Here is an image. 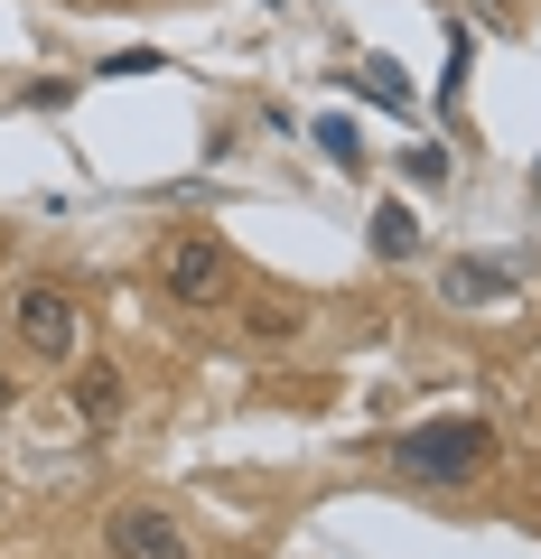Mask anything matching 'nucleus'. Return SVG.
<instances>
[{"instance_id": "3", "label": "nucleus", "mask_w": 541, "mask_h": 559, "mask_svg": "<svg viewBox=\"0 0 541 559\" xmlns=\"http://www.w3.org/2000/svg\"><path fill=\"white\" fill-rule=\"evenodd\" d=\"M10 336H20V355L38 364H75V289H57V280H28L20 299H10Z\"/></svg>"}, {"instance_id": "7", "label": "nucleus", "mask_w": 541, "mask_h": 559, "mask_svg": "<svg viewBox=\"0 0 541 559\" xmlns=\"http://www.w3.org/2000/svg\"><path fill=\"white\" fill-rule=\"evenodd\" d=\"M374 252H383V261H411V252H421V224H411V205H374Z\"/></svg>"}, {"instance_id": "5", "label": "nucleus", "mask_w": 541, "mask_h": 559, "mask_svg": "<svg viewBox=\"0 0 541 559\" xmlns=\"http://www.w3.org/2000/svg\"><path fill=\"white\" fill-rule=\"evenodd\" d=\"M514 289H522V261L514 252H458L448 280H439L448 308H495V299H514Z\"/></svg>"}, {"instance_id": "4", "label": "nucleus", "mask_w": 541, "mask_h": 559, "mask_svg": "<svg viewBox=\"0 0 541 559\" xmlns=\"http://www.w3.org/2000/svg\"><path fill=\"white\" fill-rule=\"evenodd\" d=\"M103 550H113V559H197V550H187V532H178V513H168V503H150V495L113 503Z\"/></svg>"}, {"instance_id": "9", "label": "nucleus", "mask_w": 541, "mask_h": 559, "mask_svg": "<svg viewBox=\"0 0 541 559\" xmlns=\"http://www.w3.org/2000/svg\"><path fill=\"white\" fill-rule=\"evenodd\" d=\"M364 94H374V103H392V112H401V103H411V84H401L392 66H374V75H364Z\"/></svg>"}, {"instance_id": "10", "label": "nucleus", "mask_w": 541, "mask_h": 559, "mask_svg": "<svg viewBox=\"0 0 541 559\" xmlns=\"http://www.w3.org/2000/svg\"><path fill=\"white\" fill-rule=\"evenodd\" d=\"M10 401H20V392H10V373H0V411H10Z\"/></svg>"}, {"instance_id": "2", "label": "nucleus", "mask_w": 541, "mask_h": 559, "mask_svg": "<svg viewBox=\"0 0 541 559\" xmlns=\"http://www.w3.org/2000/svg\"><path fill=\"white\" fill-rule=\"evenodd\" d=\"M160 289L178 308H224L234 299V252L215 234H168L160 242Z\"/></svg>"}, {"instance_id": "11", "label": "nucleus", "mask_w": 541, "mask_h": 559, "mask_svg": "<svg viewBox=\"0 0 541 559\" xmlns=\"http://www.w3.org/2000/svg\"><path fill=\"white\" fill-rule=\"evenodd\" d=\"M532 187H541V168H532Z\"/></svg>"}, {"instance_id": "6", "label": "nucleus", "mask_w": 541, "mask_h": 559, "mask_svg": "<svg viewBox=\"0 0 541 559\" xmlns=\"http://www.w3.org/2000/svg\"><path fill=\"white\" fill-rule=\"evenodd\" d=\"M75 411H84V429H103V419L121 411V373H113V364H84V373H75Z\"/></svg>"}, {"instance_id": "8", "label": "nucleus", "mask_w": 541, "mask_h": 559, "mask_svg": "<svg viewBox=\"0 0 541 559\" xmlns=\"http://www.w3.org/2000/svg\"><path fill=\"white\" fill-rule=\"evenodd\" d=\"M308 131H318V150H327V159H337V168H364V131H355V121H345V112L308 121Z\"/></svg>"}, {"instance_id": "1", "label": "nucleus", "mask_w": 541, "mask_h": 559, "mask_svg": "<svg viewBox=\"0 0 541 559\" xmlns=\"http://www.w3.org/2000/svg\"><path fill=\"white\" fill-rule=\"evenodd\" d=\"M383 457H392V476H411V485H467L485 457H495V429L467 419V411L458 419H421V429H392Z\"/></svg>"}]
</instances>
